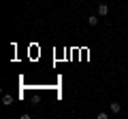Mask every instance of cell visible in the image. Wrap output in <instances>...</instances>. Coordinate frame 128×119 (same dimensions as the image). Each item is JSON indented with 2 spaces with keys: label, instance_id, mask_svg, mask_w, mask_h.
<instances>
[{
  "label": "cell",
  "instance_id": "6da1fadb",
  "mask_svg": "<svg viewBox=\"0 0 128 119\" xmlns=\"http://www.w3.org/2000/svg\"><path fill=\"white\" fill-rule=\"evenodd\" d=\"M107 13H109V6H107V4H102V2H100V4H98V15H100V17H105Z\"/></svg>",
  "mask_w": 128,
  "mask_h": 119
},
{
  "label": "cell",
  "instance_id": "7a4b0ae2",
  "mask_svg": "<svg viewBox=\"0 0 128 119\" xmlns=\"http://www.w3.org/2000/svg\"><path fill=\"white\" fill-rule=\"evenodd\" d=\"M109 111H111V113H120V111H122V104H120V102H111Z\"/></svg>",
  "mask_w": 128,
  "mask_h": 119
},
{
  "label": "cell",
  "instance_id": "3957f363",
  "mask_svg": "<svg viewBox=\"0 0 128 119\" xmlns=\"http://www.w3.org/2000/svg\"><path fill=\"white\" fill-rule=\"evenodd\" d=\"M88 23H90V26H98V15H90V17H88Z\"/></svg>",
  "mask_w": 128,
  "mask_h": 119
},
{
  "label": "cell",
  "instance_id": "277c9868",
  "mask_svg": "<svg viewBox=\"0 0 128 119\" xmlns=\"http://www.w3.org/2000/svg\"><path fill=\"white\" fill-rule=\"evenodd\" d=\"M2 102H4V104L9 106V104H13V98H11L9 94H4V98H2Z\"/></svg>",
  "mask_w": 128,
  "mask_h": 119
}]
</instances>
